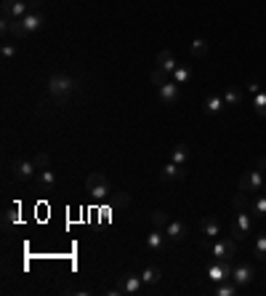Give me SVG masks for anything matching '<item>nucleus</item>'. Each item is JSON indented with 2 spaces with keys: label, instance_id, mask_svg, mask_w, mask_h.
I'll list each match as a JSON object with an SVG mask.
<instances>
[{
  "label": "nucleus",
  "instance_id": "nucleus-1",
  "mask_svg": "<svg viewBox=\"0 0 266 296\" xmlns=\"http://www.w3.org/2000/svg\"><path fill=\"white\" fill-rule=\"evenodd\" d=\"M75 91H78V83L75 78H70L66 72H53L48 78V94L56 99H70Z\"/></svg>",
  "mask_w": 266,
  "mask_h": 296
},
{
  "label": "nucleus",
  "instance_id": "nucleus-2",
  "mask_svg": "<svg viewBox=\"0 0 266 296\" xmlns=\"http://www.w3.org/2000/svg\"><path fill=\"white\" fill-rule=\"evenodd\" d=\"M85 192L96 200H109V195H112L109 179L104 176V173H91V176L85 179Z\"/></svg>",
  "mask_w": 266,
  "mask_h": 296
},
{
  "label": "nucleus",
  "instance_id": "nucleus-3",
  "mask_svg": "<svg viewBox=\"0 0 266 296\" xmlns=\"http://www.w3.org/2000/svg\"><path fill=\"white\" fill-rule=\"evenodd\" d=\"M211 256H216V262H229V259L237 254V240L234 238H221L218 243H211Z\"/></svg>",
  "mask_w": 266,
  "mask_h": 296
},
{
  "label": "nucleus",
  "instance_id": "nucleus-4",
  "mask_svg": "<svg viewBox=\"0 0 266 296\" xmlns=\"http://www.w3.org/2000/svg\"><path fill=\"white\" fill-rule=\"evenodd\" d=\"M141 288H144V280H141V275H133V272H125L120 277V283H117V288H112L109 293L112 296H117V293H130V296H136Z\"/></svg>",
  "mask_w": 266,
  "mask_h": 296
},
{
  "label": "nucleus",
  "instance_id": "nucleus-5",
  "mask_svg": "<svg viewBox=\"0 0 266 296\" xmlns=\"http://www.w3.org/2000/svg\"><path fill=\"white\" fill-rule=\"evenodd\" d=\"M30 14V3L27 0H3V19H24Z\"/></svg>",
  "mask_w": 266,
  "mask_h": 296
},
{
  "label": "nucleus",
  "instance_id": "nucleus-6",
  "mask_svg": "<svg viewBox=\"0 0 266 296\" xmlns=\"http://www.w3.org/2000/svg\"><path fill=\"white\" fill-rule=\"evenodd\" d=\"M11 173H14L16 182H27V179H35L37 165H35V160H14Z\"/></svg>",
  "mask_w": 266,
  "mask_h": 296
},
{
  "label": "nucleus",
  "instance_id": "nucleus-7",
  "mask_svg": "<svg viewBox=\"0 0 266 296\" xmlns=\"http://www.w3.org/2000/svg\"><path fill=\"white\" fill-rule=\"evenodd\" d=\"M263 187H266V182L261 176V171H245L240 176V190H245V192H261Z\"/></svg>",
  "mask_w": 266,
  "mask_h": 296
},
{
  "label": "nucleus",
  "instance_id": "nucleus-8",
  "mask_svg": "<svg viewBox=\"0 0 266 296\" xmlns=\"http://www.w3.org/2000/svg\"><path fill=\"white\" fill-rule=\"evenodd\" d=\"M232 270H234V267L229 262H216V264L208 267V280H213V283L232 280Z\"/></svg>",
  "mask_w": 266,
  "mask_h": 296
},
{
  "label": "nucleus",
  "instance_id": "nucleus-9",
  "mask_svg": "<svg viewBox=\"0 0 266 296\" xmlns=\"http://www.w3.org/2000/svg\"><path fill=\"white\" fill-rule=\"evenodd\" d=\"M35 184H37V190H40V192H51L56 187V173L51 168H40L35 173Z\"/></svg>",
  "mask_w": 266,
  "mask_h": 296
},
{
  "label": "nucleus",
  "instance_id": "nucleus-10",
  "mask_svg": "<svg viewBox=\"0 0 266 296\" xmlns=\"http://www.w3.org/2000/svg\"><path fill=\"white\" fill-rule=\"evenodd\" d=\"M160 179H163V182H181V179H186V171H184V165H178V163L170 160L165 168L160 171Z\"/></svg>",
  "mask_w": 266,
  "mask_h": 296
},
{
  "label": "nucleus",
  "instance_id": "nucleus-11",
  "mask_svg": "<svg viewBox=\"0 0 266 296\" xmlns=\"http://www.w3.org/2000/svg\"><path fill=\"white\" fill-rule=\"evenodd\" d=\"M253 277H255V272H253V267H248V264H237L232 270V280L240 285V288H242V285H250Z\"/></svg>",
  "mask_w": 266,
  "mask_h": 296
},
{
  "label": "nucleus",
  "instance_id": "nucleus-12",
  "mask_svg": "<svg viewBox=\"0 0 266 296\" xmlns=\"http://www.w3.org/2000/svg\"><path fill=\"white\" fill-rule=\"evenodd\" d=\"M178 88H181V86H178L176 80H170V83H165V86L157 88V94H160V99H163L165 104H176V101H178Z\"/></svg>",
  "mask_w": 266,
  "mask_h": 296
},
{
  "label": "nucleus",
  "instance_id": "nucleus-13",
  "mask_svg": "<svg viewBox=\"0 0 266 296\" xmlns=\"http://www.w3.org/2000/svg\"><path fill=\"white\" fill-rule=\"evenodd\" d=\"M165 240H168V235H165V229H152V232L147 235V248H149V251H160V248H163L165 246Z\"/></svg>",
  "mask_w": 266,
  "mask_h": 296
},
{
  "label": "nucleus",
  "instance_id": "nucleus-14",
  "mask_svg": "<svg viewBox=\"0 0 266 296\" xmlns=\"http://www.w3.org/2000/svg\"><path fill=\"white\" fill-rule=\"evenodd\" d=\"M43 22H45V19H43V14H40V11H30V14H27L24 19H22L24 30L30 32V35H32V32H37V30H40V27H43Z\"/></svg>",
  "mask_w": 266,
  "mask_h": 296
},
{
  "label": "nucleus",
  "instance_id": "nucleus-15",
  "mask_svg": "<svg viewBox=\"0 0 266 296\" xmlns=\"http://www.w3.org/2000/svg\"><path fill=\"white\" fill-rule=\"evenodd\" d=\"M157 67H163L165 72H170V75H173V70L178 67L173 51H160V53H157Z\"/></svg>",
  "mask_w": 266,
  "mask_h": 296
},
{
  "label": "nucleus",
  "instance_id": "nucleus-16",
  "mask_svg": "<svg viewBox=\"0 0 266 296\" xmlns=\"http://www.w3.org/2000/svg\"><path fill=\"white\" fill-rule=\"evenodd\" d=\"M200 232L208 235V238H218L221 235V227H218V219L213 216H205L203 221H200Z\"/></svg>",
  "mask_w": 266,
  "mask_h": 296
},
{
  "label": "nucleus",
  "instance_id": "nucleus-17",
  "mask_svg": "<svg viewBox=\"0 0 266 296\" xmlns=\"http://www.w3.org/2000/svg\"><path fill=\"white\" fill-rule=\"evenodd\" d=\"M165 235H168V240H184L186 238V224L184 221H170V224L165 227Z\"/></svg>",
  "mask_w": 266,
  "mask_h": 296
},
{
  "label": "nucleus",
  "instance_id": "nucleus-18",
  "mask_svg": "<svg viewBox=\"0 0 266 296\" xmlns=\"http://www.w3.org/2000/svg\"><path fill=\"white\" fill-rule=\"evenodd\" d=\"M141 280H144V285H157L160 280H163V270H160V267H144Z\"/></svg>",
  "mask_w": 266,
  "mask_h": 296
},
{
  "label": "nucleus",
  "instance_id": "nucleus-19",
  "mask_svg": "<svg viewBox=\"0 0 266 296\" xmlns=\"http://www.w3.org/2000/svg\"><path fill=\"white\" fill-rule=\"evenodd\" d=\"M224 107H226V104H224V96H208V99H205V107H203V109H205L208 115H218Z\"/></svg>",
  "mask_w": 266,
  "mask_h": 296
},
{
  "label": "nucleus",
  "instance_id": "nucleus-20",
  "mask_svg": "<svg viewBox=\"0 0 266 296\" xmlns=\"http://www.w3.org/2000/svg\"><path fill=\"white\" fill-rule=\"evenodd\" d=\"M149 80H152V83H155V86L160 88V86H165V83H170V80H173V75H170V72H165L163 67H157V70H152Z\"/></svg>",
  "mask_w": 266,
  "mask_h": 296
},
{
  "label": "nucleus",
  "instance_id": "nucleus-21",
  "mask_svg": "<svg viewBox=\"0 0 266 296\" xmlns=\"http://www.w3.org/2000/svg\"><path fill=\"white\" fill-rule=\"evenodd\" d=\"M186 158H189V147H186V144H176L173 150H170V160H173V163L184 165Z\"/></svg>",
  "mask_w": 266,
  "mask_h": 296
},
{
  "label": "nucleus",
  "instance_id": "nucleus-22",
  "mask_svg": "<svg viewBox=\"0 0 266 296\" xmlns=\"http://www.w3.org/2000/svg\"><path fill=\"white\" fill-rule=\"evenodd\" d=\"M242 101V91L240 88H226L224 91V104L226 107H237Z\"/></svg>",
  "mask_w": 266,
  "mask_h": 296
},
{
  "label": "nucleus",
  "instance_id": "nucleus-23",
  "mask_svg": "<svg viewBox=\"0 0 266 296\" xmlns=\"http://www.w3.org/2000/svg\"><path fill=\"white\" fill-rule=\"evenodd\" d=\"M189 51H192V56H194V59H205V56H208V43H205L203 38H197V40H192Z\"/></svg>",
  "mask_w": 266,
  "mask_h": 296
},
{
  "label": "nucleus",
  "instance_id": "nucleus-24",
  "mask_svg": "<svg viewBox=\"0 0 266 296\" xmlns=\"http://www.w3.org/2000/svg\"><path fill=\"white\" fill-rule=\"evenodd\" d=\"M189 78H192V70H189L186 64H178V67L173 70V80L178 83V86H184V83H186Z\"/></svg>",
  "mask_w": 266,
  "mask_h": 296
},
{
  "label": "nucleus",
  "instance_id": "nucleus-25",
  "mask_svg": "<svg viewBox=\"0 0 266 296\" xmlns=\"http://www.w3.org/2000/svg\"><path fill=\"white\" fill-rule=\"evenodd\" d=\"M152 224H155L157 229H165L170 224V216L165 214V211H152Z\"/></svg>",
  "mask_w": 266,
  "mask_h": 296
},
{
  "label": "nucleus",
  "instance_id": "nucleus-26",
  "mask_svg": "<svg viewBox=\"0 0 266 296\" xmlns=\"http://www.w3.org/2000/svg\"><path fill=\"white\" fill-rule=\"evenodd\" d=\"M237 288H240V285H237L234 280H224V283L216 288V293H218V296H234V293H237Z\"/></svg>",
  "mask_w": 266,
  "mask_h": 296
},
{
  "label": "nucleus",
  "instance_id": "nucleus-27",
  "mask_svg": "<svg viewBox=\"0 0 266 296\" xmlns=\"http://www.w3.org/2000/svg\"><path fill=\"white\" fill-rule=\"evenodd\" d=\"M234 211H248V206H250V203H248V192H245V190H240V192H237V195H234Z\"/></svg>",
  "mask_w": 266,
  "mask_h": 296
},
{
  "label": "nucleus",
  "instance_id": "nucleus-28",
  "mask_svg": "<svg viewBox=\"0 0 266 296\" xmlns=\"http://www.w3.org/2000/svg\"><path fill=\"white\" fill-rule=\"evenodd\" d=\"M253 107H255V112H258L261 117H266V91H261V94L253 96Z\"/></svg>",
  "mask_w": 266,
  "mask_h": 296
},
{
  "label": "nucleus",
  "instance_id": "nucleus-29",
  "mask_svg": "<svg viewBox=\"0 0 266 296\" xmlns=\"http://www.w3.org/2000/svg\"><path fill=\"white\" fill-rule=\"evenodd\" d=\"M3 224L6 229H11L14 224H19V208H8L6 214H3Z\"/></svg>",
  "mask_w": 266,
  "mask_h": 296
},
{
  "label": "nucleus",
  "instance_id": "nucleus-30",
  "mask_svg": "<svg viewBox=\"0 0 266 296\" xmlns=\"http://www.w3.org/2000/svg\"><path fill=\"white\" fill-rule=\"evenodd\" d=\"M32 160H35V165H37V171H40V168H48V165H51V155H48V152H37Z\"/></svg>",
  "mask_w": 266,
  "mask_h": 296
},
{
  "label": "nucleus",
  "instance_id": "nucleus-31",
  "mask_svg": "<svg viewBox=\"0 0 266 296\" xmlns=\"http://www.w3.org/2000/svg\"><path fill=\"white\" fill-rule=\"evenodd\" d=\"M253 214L255 216H266V195L261 192V198H255V203H253Z\"/></svg>",
  "mask_w": 266,
  "mask_h": 296
},
{
  "label": "nucleus",
  "instance_id": "nucleus-32",
  "mask_svg": "<svg viewBox=\"0 0 266 296\" xmlns=\"http://www.w3.org/2000/svg\"><path fill=\"white\" fill-rule=\"evenodd\" d=\"M229 235H232L234 240H242V238H248V232H245V229H242L240 224H237V221H232V224H229Z\"/></svg>",
  "mask_w": 266,
  "mask_h": 296
},
{
  "label": "nucleus",
  "instance_id": "nucleus-33",
  "mask_svg": "<svg viewBox=\"0 0 266 296\" xmlns=\"http://www.w3.org/2000/svg\"><path fill=\"white\" fill-rule=\"evenodd\" d=\"M16 56V43H3V59H14Z\"/></svg>",
  "mask_w": 266,
  "mask_h": 296
},
{
  "label": "nucleus",
  "instance_id": "nucleus-34",
  "mask_svg": "<svg viewBox=\"0 0 266 296\" xmlns=\"http://www.w3.org/2000/svg\"><path fill=\"white\" fill-rule=\"evenodd\" d=\"M109 200L115 203V206H128V203H130V195H125V192H122V195H109Z\"/></svg>",
  "mask_w": 266,
  "mask_h": 296
},
{
  "label": "nucleus",
  "instance_id": "nucleus-35",
  "mask_svg": "<svg viewBox=\"0 0 266 296\" xmlns=\"http://www.w3.org/2000/svg\"><path fill=\"white\" fill-rule=\"evenodd\" d=\"M245 88H248V94H250V96L261 94V86H258V83H255V80H248V83H245Z\"/></svg>",
  "mask_w": 266,
  "mask_h": 296
},
{
  "label": "nucleus",
  "instance_id": "nucleus-36",
  "mask_svg": "<svg viewBox=\"0 0 266 296\" xmlns=\"http://www.w3.org/2000/svg\"><path fill=\"white\" fill-rule=\"evenodd\" d=\"M27 3H30V11H37L43 6V0H27Z\"/></svg>",
  "mask_w": 266,
  "mask_h": 296
},
{
  "label": "nucleus",
  "instance_id": "nucleus-37",
  "mask_svg": "<svg viewBox=\"0 0 266 296\" xmlns=\"http://www.w3.org/2000/svg\"><path fill=\"white\" fill-rule=\"evenodd\" d=\"M258 171H261V173L266 171V158H261V160H258Z\"/></svg>",
  "mask_w": 266,
  "mask_h": 296
},
{
  "label": "nucleus",
  "instance_id": "nucleus-38",
  "mask_svg": "<svg viewBox=\"0 0 266 296\" xmlns=\"http://www.w3.org/2000/svg\"><path fill=\"white\" fill-rule=\"evenodd\" d=\"M263 195H266V187H263Z\"/></svg>",
  "mask_w": 266,
  "mask_h": 296
}]
</instances>
